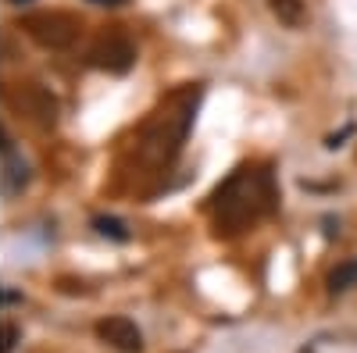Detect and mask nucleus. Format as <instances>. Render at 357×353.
<instances>
[{"mask_svg": "<svg viewBox=\"0 0 357 353\" xmlns=\"http://www.w3.org/2000/svg\"><path fill=\"white\" fill-rule=\"evenodd\" d=\"M354 285H357V257L336 264L333 275H329V289H333V292H347V289H354Z\"/></svg>", "mask_w": 357, "mask_h": 353, "instance_id": "nucleus-9", "label": "nucleus"}, {"mask_svg": "<svg viewBox=\"0 0 357 353\" xmlns=\"http://www.w3.org/2000/svg\"><path fill=\"white\" fill-rule=\"evenodd\" d=\"M15 4H29V0H15Z\"/></svg>", "mask_w": 357, "mask_h": 353, "instance_id": "nucleus-13", "label": "nucleus"}, {"mask_svg": "<svg viewBox=\"0 0 357 353\" xmlns=\"http://www.w3.org/2000/svg\"><path fill=\"white\" fill-rule=\"evenodd\" d=\"M18 339H22V329L11 325V321H4V325H0V353H11L18 346Z\"/></svg>", "mask_w": 357, "mask_h": 353, "instance_id": "nucleus-11", "label": "nucleus"}, {"mask_svg": "<svg viewBox=\"0 0 357 353\" xmlns=\"http://www.w3.org/2000/svg\"><path fill=\"white\" fill-rule=\"evenodd\" d=\"M0 157H4V171H0V189H4L8 196H11V193H22L25 182H29V164L15 154L11 132H8V129H0Z\"/></svg>", "mask_w": 357, "mask_h": 353, "instance_id": "nucleus-7", "label": "nucleus"}, {"mask_svg": "<svg viewBox=\"0 0 357 353\" xmlns=\"http://www.w3.org/2000/svg\"><path fill=\"white\" fill-rule=\"evenodd\" d=\"M89 61L104 72H111V75H126L136 65V43L126 33H118V29H107V33H100L93 40V47H89Z\"/></svg>", "mask_w": 357, "mask_h": 353, "instance_id": "nucleus-4", "label": "nucleus"}, {"mask_svg": "<svg viewBox=\"0 0 357 353\" xmlns=\"http://www.w3.org/2000/svg\"><path fill=\"white\" fill-rule=\"evenodd\" d=\"M97 336L107 346H114L118 353H139L143 350V332L136 329V321H129V317H104L97 325Z\"/></svg>", "mask_w": 357, "mask_h": 353, "instance_id": "nucleus-6", "label": "nucleus"}, {"mask_svg": "<svg viewBox=\"0 0 357 353\" xmlns=\"http://www.w3.org/2000/svg\"><path fill=\"white\" fill-rule=\"evenodd\" d=\"M93 4H104V8H122L126 0H93Z\"/></svg>", "mask_w": 357, "mask_h": 353, "instance_id": "nucleus-12", "label": "nucleus"}, {"mask_svg": "<svg viewBox=\"0 0 357 353\" xmlns=\"http://www.w3.org/2000/svg\"><path fill=\"white\" fill-rule=\"evenodd\" d=\"M197 104H200V86H186V90H175L151 114V122H143V129L132 139V157L139 168H146V171L172 168V161L183 150L186 132L197 118Z\"/></svg>", "mask_w": 357, "mask_h": 353, "instance_id": "nucleus-1", "label": "nucleus"}, {"mask_svg": "<svg viewBox=\"0 0 357 353\" xmlns=\"http://www.w3.org/2000/svg\"><path fill=\"white\" fill-rule=\"evenodd\" d=\"M93 228H97L100 235H111V240H118V243L129 240L126 221H118V218H111V214H97V218H93Z\"/></svg>", "mask_w": 357, "mask_h": 353, "instance_id": "nucleus-10", "label": "nucleus"}, {"mask_svg": "<svg viewBox=\"0 0 357 353\" xmlns=\"http://www.w3.org/2000/svg\"><path fill=\"white\" fill-rule=\"evenodd\" d=\"M268 8H272V15L286 29H301L307 22V4H304V0H268Z\"/></svg>", "mask_w": 357, "mask_h": 353, "instance_id": "nucleus-8", "label": "nucleus"}, {"mask_svg": "<svg viewBox=\"0 0 357 353\" xmlns=\"http://www.w3.org/2000/svg\"><path fill=\"white\" fill-rule=\"evenodd\" d=\"M22 25L40 47H50V50H68L82 29V22L68 11H40V15H29Z\"/></svg>", "mask_w": 357, "mask_h": 353, "instance_id": "nucleus-3", "label": "nucleus"}, {"mask_svg": "<svg viewBox=\"0 0 357 353\" xmlns=\"http://www.w3.org/2000/svg\"><path fill=\"white\" fill-rule=\"evenodd\" d=\"M215 232L218 235H236L250 228L261 214L275 211L279 189L275 175L268 168H240L215 189Z\"/></svg>", "mask_w": 357, "mask_h": 353, "instance_id": "nucleus-2", "label": "nucleus"}, {"mask_svg": "<svg viewBox=\"0 0 357 353\" xmlns=\"http://www.w3.org/2000/svg\"><path fill=\"white\" fill-rule=\"evenodd\" d=\"M15 104H18L22 114L33 118L36 125H54L57 122V97L50 90H43V86H36V82L22 86V90L15 93Z\"/></svg>", "mask_w": 357, "mask_h": 353, "instance_id": "nucleus-5", "label": "nucleus"}]
</instances>
